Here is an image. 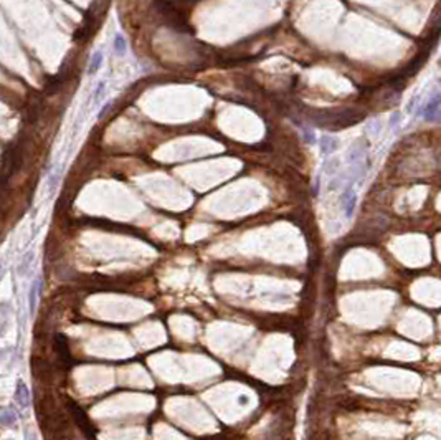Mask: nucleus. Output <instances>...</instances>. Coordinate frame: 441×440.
I'll use <instances>...</instances> for the list:
<instances>
[{"mask_svg":"<svg viewBox=\"0 0 441 440\" xmlns=\"http://www.w3.org/2000/svg\"><path fill=\"white\" fill-rule=\"evenodd\" d=\"M15 401L19 402L22 407H28V404H30V392H28V389H26V386H25V382H24V381H19V382H17Z\"/></svg>","mask_w":441,"mask_h":440,"instance_id":"f257e3e1","label":"nucleus"},{"mask_svg":"<svg viewBox=\"0 0 441 440\" xmlns=\"http://www.w3.org/2000/svg\"><path fill=\"white\" fill-rule=\"evenodd\" d=\"M355 202H357V197H355V194L352 192V190H347V192L344 194V210H345V215L347 217H350L352 212H354Z\"/></svg>","mask_w":441,"mask_h":440,"instance_id":"f03ea898","label":"nucleus"},{"mask_svg":"<svg viewBox=\"0 0 441 440\" xmlns=\"http://www.w3.org/2000/svg\"><path fill=\"white\" fill-rule=\"evenodd\" d=\"M2 424L5 425V427H13V425L17 424L15 411H12V409H3V412H2Z\"/></svg>","mask_w":441,"mask_h":440,"instance_id":"7ed1b4c3","label":"nucleus"},{"mask_svg":"<svg viewBox=\"0 0 441 440\" xmlns=\"http://www.w3.org/2000/svg\"><path fill=\"white\" fill-rule=\"evenodd\" d=\"M441 106V95H436L433 100L430 101L428 104H426V109H425V116L426 118H431L433 114L438 111V108Z\"/></svg>","mask_w":441,"mask_h":440,"instance_id":"20e7f679","label":"nucleus"},{"mask_svg":"<svg viewBox=\"0 0 441 440\" xmlns=\"http://www.w3.org/2000/svg\"><path fill=\"white\" fill-rule=\"evenodd\" d=\"M38 290H40V280L37 278L30 290V313H35V308H37V298H38Z\"/></svg>","mask_w":441,"mask_h":440,"instance_id":"39448f33","label":"nucleus"},{"mask_svg":"<svg viewBox=\"0 0 441 440\" xmlns=\"http://www.w3.org/2000/svg\"><path fill=\"white\" fill-rule=\"evenodd\" d=\"M101 65H102V53L95 52V55H93V58H91V63H90V68H88V73L90 75L96 73L98 70L101 68Z\"/></svg>","mask_w":441,"mask_h":440,"instance_id":"423d86ee","label":"nucleus"},{"mask_svg":"<svg viewBox=\"0 0 441 440\" xmlns=\"http://www.w3.org/2000/svg\"><path fill=\"white\" fill-rule=\"evenodd\" d=\"M126 48H127V45H126V40H124L122 35H116L114 37V50H116V53L124 55V53H126Z\"/></svg>","mask_w":441,"mask_h":440,"instance_id":"0eeeda50","label":"nucleus"},{"mask_svg":"<svg viewBox=\"0 0 441 440\" xmlns=\"http://www.w3.org/2000/svg\"><path fill=\"white\" fill-rule=\"evenodd\" d=\"M320 143H322V144H320V148H322L324 153H327V154L332 153V151L336 149V141H334L332 137H329V136H324Z\"/></svg>","mask_w":441,"mask_h":440,"instance_id":"6e6552de","label":"nucleus"},{"mask_svg":"<svg viewBox=\"0 0 441 440\" xmlns=\"http://www.w3.org/2000/svg\"><path fill=\"white\" fill-rule=\"evenodd\" d=\"M102 90H104V83H99V84H98V88H96V93H95V101H96V103L101 100V96H102Z\"/></svg>","mask_w":441,"mask_h":440,"instance_id":"1a4fd4ad","label":"nucleus"},{"mask_svg":"<svg viewBox=\"0 0 441 440\" xmlns=\"http://www.w3.org/2000/svg\"><path fill=\"white\" fill-rule=\"evenodd\" d=\"M26 439H28V440H37V435H35V434H28V435H26Z\"/></svg>","mask_w":441,"mask_h":440,"instance_id":"9d476101","label":"nucleus"},{"mask_svg":"<svg viewBox=\"0 0 441 440\" xmlns=\"http://www.w3.org/2000/svg\"><path fill=\"white\" fill-rule=\"evenodd\" d=\"M7 440H10V439H7Z\"/></svg>","mask_w":441,"mask_h":440,"instance_id":"9b49d317","label":"nucleus"}]
</instances>
